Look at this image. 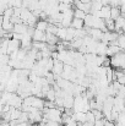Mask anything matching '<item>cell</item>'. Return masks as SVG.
<instances>
[{
    "instance_id": "cell-1",
    "label": "cell",
    "mask_w": 125,
    "mask_h": 126,
    "mask_svg": "<svg viewBox=\"0 0 125 126\" xmlns=\"http://www.w3.org/2000/svg\"><path fill=\"white\" fill-rule=\"evenodd\" d=\"M63 110L60 108H44L43 109V116L47 118L48 120L55 121V123H60L63 124Z\"/></svg>"
},
{
    "instance_id": "cell-2",
    "label": "cell",
    "mask_w": 125,
    "mask_h": 126,
    "mask_svg": "<svg viewBox=\"0 0 125 126\" xmlns=\"http://www.w3.org/2000/svg\"><path fill=\"white\" fill-rule=\"evenodd\" d=\"M96 16H98V17H101L103 20L112 18V6L110 5H103L102 9L96 12Z\"/></svg>"
},
{
    "instance_id": "cell-3",
    "label": "cell",
    "mask_w": 125,
    "mask_h": 126,
    "mask_svg": "<svg viewBox=\"0 0 125 126\" xmlns=\"http://www.w3.org/2000/svg\"><path fill=\"white\" fill-rule=\"evenodd\" d=\"M64 63L63 61H60L59 59H54V66H53V70H52V72L54 74V75H61L63 74V71H64Z\"/></svg>"
},
{
    "instance_id": "cell-4",
    "label": "cell",
    "mask_w": 125,
    "mask_h": 126,
    "mask_svg": "<svg viewBox=\"0 0 125 126\" xmlns=\"http://www.w3.org/2000/svg\"><path fill=\"white\" fill-rule=\"evenodd\" d=\"M33 41L35 42H45V37H47V32H44V31H41V30H37L36 28V31H35V33H33Z\"/></svg>"
},
{
    "instance_id": "cell-5",
    "label": "cell",
    "mask_w": 125,
    "mask_h": 126,
    "mask_svg": "<svg viewBox=\"0 0 125 126\" xmlns=\"http://www.w3.org/2000/svg\"><path fill=\"white\" fill-rule=\"evenodd\" d=\"M27 30H28V26L26 25V23H23V22H20V23H16L15 26H14V33H20V34H23V33H26L27 32Z\"/></svg>"
},
{
    "instance_id": "cell-6",
    "label": "cell",
    "mask_w": 125,
    "mask_h": 126,
    "mask_svg": "<svg viewBox=\"0 0 125 126\" xmlns=\"http://www.w3.org/2000/svg\"><path fill=\"white\" fill-rule=\"evenodd\" d=\"M74 102H75V95L69 94V95L64 97V108L65 109H72Z\"/></svg>"
},
{
    "instance_id": "cell-7",
    "label": "cell",
    "mask_w": 125,
    "mask_h": 126,
    "mask_svg": "<svg viewBox=\"0 0 125 126\" xmlns=\"http://www.w3.org/2000/svg\"><path fill=\"white\" fill-rule=\"evenodd\" d=\"M107 50H108V44L103 42H99L97 45V55H107Z\"/></svg>"
},
{
    "instance_id": "cell-8",
    "label": "cell",
    "mask_w": 125,
    "mask_h": 126,
    "mask_svg": "<svg viewBox=\"0 0 125 126\" xmlns=\"http://www.w3.org/2000/svg\"><path fill=\"white\" fill-rule=\"evenodd\" d=\"M56 36H58V38H59L61 42L66 41V37H68V28H66V27H59V30H58V32H56Z\"/></svg>"
},
{
    "instance_id": "cell-9",
    "label": "cell",
    "mask_w": 125,
    "mask_h": 126,
    "mask_svg": "<svg viewBox=\"0 0 125 126\" xmlns=\"http://www.w3.org/2000/svg\"><path fill=\"white\" fill-rule=\"evenodd\" d=\"M71 27H74L75 30H81V28H85V20L74 17L72 23H71Z\"/></svg>"
},
{
    "instance_id": "cell-10",
    "label": "cell",
    "mask_w": 125,
    "mask_h": 126,
    "mask_svg": "<svg viewBox=\"0 0 125 126\" xmlns=\"http://www.w3.org/2000/svg\"><path fill=\"white\" fill-rule=\"evenodd\" d=\"M48 27H49V21H47V20H39L36 25L37 30H41V31H44V32H47Z\"/></svg>"
},
{
    "instance_id": "cell-11",
    "label": "cell",
    "mask_w": 125,
    "mask_h": 126,
    "mask_svg": "<svg viewBox=\"0 0 125 126\" xmlns=\"http://www.w3.org/2000/svg\"><path fill=\"white\" fill-rule=\"evenodd\" d=\"M120 16H122L120 6H112V18L113 20H118Z\"/></svg>"
},
{
    "instance_id": "cell-12",
    "label": "cell",
    "mask_w": 125,
    "mask_h": 126,
    "mask_svg": "<svg viewBox=\"0 0 125 126\" xmlns=\"http://www.w3.org/2000/svg\"><path fill=\"white\" fill-rule=\"evenodd\" d=\"M74 16H75L76 18H81V20H85V18H86V16H87V14H86L83 10H80V9L75 7V14H74Z\"/></svg>"
},
{
    "instance_id": "cell-13",
    "label": "cell",
    "mask_w": 125,
    "mask_h": 126,
    "mask_svg": "<svg viewBox=\"0 0 125 126\" xmlns=\"http://www.w3.org/2000/svg\"><path fill=\"white\" fill-rule=\"evenodd\" d=\"M115 125L117 126H125V110L119 114V118L117 119Z\"/></svg>"
},
{
    "instance_id": "cell-14",
    "label": "cell",
    "mask_w": 125,
    "mask_h": 126,
    "mask_svg": "<svg viewBox=\"0 0 125 126\" xmlns=\"http://www.w3.org/2000/svg\"><path fill=\"white\" fill-rule=\"evenodd\" d=\"M118 44H119V47L123 50H125V33L119 34V37H118Z\"/></svg>"
},
{
    "instance_id": "cell-15",
    "label": "cell",
    "mask_w": 125,
    "mask_h": 126,
    "mask_svg": "<svg viewBox=\"0 0 125 126\" xmlns=\"http://www.w3.org/2000/svg\"><path fill=\"white\" fill-rule=\"evenodd\" d=\"M86 118H87V121H89V123H96V116H94V113H93L92 110H89V111L86 113Z\"/></svg>"
},
{
    "instance_id": "cell-16",
    "label": "cell",
    "mask_w": 125,
    "mask_h": 126,
    "mask_svg": "<svg viewBox=\"0 0 125 126\" xmlns=\"http://www.w3.org/2000/svg\"><path fill=\"white\" fill-rule=\"evenodd\" d=\"M16 126H33V124L31 121H26V123H17Z\"/></svg>"
},
{
    "instance_id": "cell-17",
    "label": "cell",
    "mask_w": 125,
    "mask_h": 126,
    "mask_svg": "<svg viewBox=\"0 0 125 126\" xmlns=\"http://www.w3.org/2000/svg\"><path fill=\"white\" fill-rule=\"evenodd\" d=\"M80 1H82V2H92V0H80Z\"/></svg>"
},
{
    "instance_id": "cell-18",
    "label": "cell",
    "mask_w": 125,
    "mask_h": 126,
    "mask_svg": "<svg viewBox=\"0 0 125 126\" xmlns=\"http://www.w3.org/2000/svg\"><path fill=\"white\" fill-rule=\"evenodd\" d=\"M124 103H125V98H124Z\"/></svg>"
}]
</instances>
